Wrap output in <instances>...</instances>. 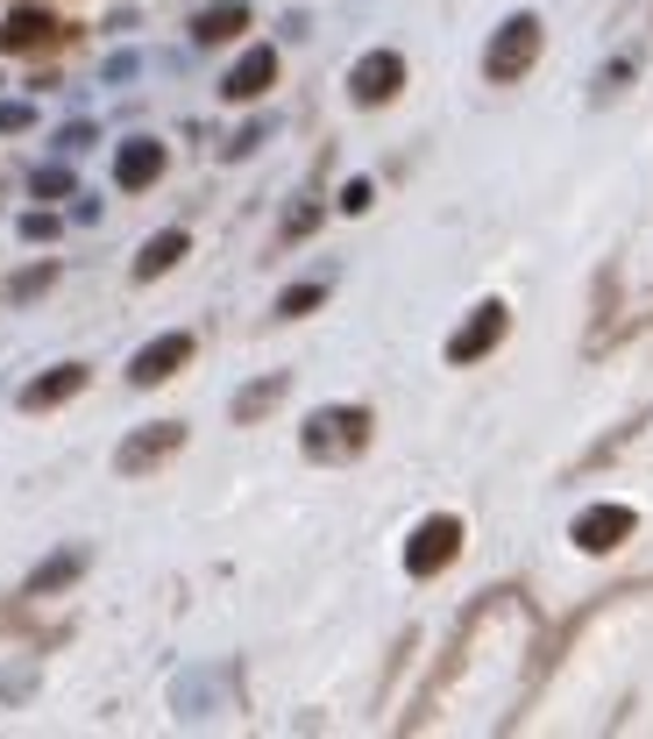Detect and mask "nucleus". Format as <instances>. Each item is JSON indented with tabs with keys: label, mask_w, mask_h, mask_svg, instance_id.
Listing matches in <instances>:
<instances>
[{
	"label": "nucleus",
	"mask_w": 653,
	"mask_h": 739,
	"mask_svg": "<svg viewBox=\"0 0 653 739\" xmlns=\"http://www.w3.org/2000/svg\"><path fill=\"white\" fill-rule=\"evenodd\" d=\"M370 448V413L362 405H320L306 419V456L313 462H348Z\"/></svg>",
	"instance_id": "f257e3e1"
},
{
	"label": "nucleus",
	"mask_w": 653,
	"mask_h": 739,
	"mask_svg": "<svg viewBox=\"0 0 653 739\" xmlns=\"http://www.w3.org/2000/svg\"><path fill=\"white\" fill-rule=\"evenodd\" d=\"M533 57H540V14H511V22L491 36V51H483V79L511 86V79L533 71Z\"/></svg>",
	"instance_id": "f03ea898"
},
{
	"label": "nucleus",
	"mask_w": 653,
	"mask_h": 739,
	"mask_svg": "<svg viewBox=\"0 0 653 739\" xmlns=\"http://www.w3.org/2000/svg\"><path fill=\"white\" fill-rule=\"evenodd\" d=\"M454 555H462V519H448V512L419 519L413 540H405V569H413V576H440Z\"/></svg>",
	"instance_id": "7ed1b4c3"
},
{
	"label": "nucleus",
	"mask_w": 653,
	"mask_h": 739,
	"mask_svg": "<svg viewBox=\"0 0 653 739\" xmlns=\"http://www.w3.org/2000/svg\"><path fill=\"white\" fill-rule=\"evenodd\" d=\"M178 448H185V427H178V419H149L143 434H128V441L114 448V470L121 477H149L157 462H171Z\"/></svg>",
	"instance_id": "20e7f679"
},
{
	"label": "nucleus",
	"mask_w": 653,
	"mask_h": 739,
	"mask_svg": "<svg viewBox=\"0 0 653 739\" xmlns=\"http://www.w3.org/2000/svg\"><path fill=\"white\" fill-rule=\"evenodd\" d=\"M398 86H405V57L398 51H370V57H356V71H348V93H356L362 108H384Z\"/></svg>",
	"instance_id": "39448f33"
},
{
	"label": "nucleus",
	"mask_w": 653,
	"mask_h": 739,
	"mask_svg": "<svg viewBox=\"0 0 653 739\" xmlns=\"http://www.w3.org/2000/svg\"><path fill=\"white\" fill-rule=\"evenodd\" d=\"M505 321H511V313L497 306V299H491V306H476V313H469V321L448 335V363H476V356H491L497 341H505Z\"/></svg>",
	"instance_id": "423d86ee"
},
{
	"label": "nucleus",
	"mask_w": 653,
	"mask_h": 739,
	"mask_svg": "<svg viewBox=\"0 0 653 739\" xmlns=\"http://www.w3.org/2000/svg\"><path fill=\"white\" fill-rule=\"evenodd\" d=\"M192 363V335H157L149 349H135V363H128V384H164V377H178Z\"/></svg>",
	"instance_id": "0eeeda50"
},
{
	"label": "nucleus",
	"mask_w": 653,
	"mask_h": 739,
	"mask_svg": "<svg viewBox=\"0 0 653 739\" xmlns=\"http://www.w3.org/2000/svg\"><path fill=\"white\" fill-rule=\"evenodd\" d=\"M270 79H278V51H270V43H256V51H241L235 65H227L221 93L227 100H256V93H270Z\"/></svg>",
	"instance_id": "6e6552de"
},
{
	"label": "nucleus",
	"mask_w": 653,
	"mask_h": 739,
	"mask_svg": "<svg viewBox=\"0 0 653 739\" xmlns=\"http://www.w3.org/2000/svg\"><path fill=\"white\" fill-rule=\"evenodd\" d=\"M157 178H164V143H149V135L121 143V157H114V186L121 192H143V186H157Z\"/></svg>",
	"instance_id": "1a4fd4ad"
},
{
	"label": "nucleus",
	"mask_w": 653,
	"mask_h": 739,
	"mask_svg": "<svg viewBox=\"0 0 653 739\" xmlns=\"http://www.w3.org/2000/svg\"><path fill=\"white\" fill-rule=\"evenodd\" d=\"M626 534H632V512H626V505H589L583 519H575V548H589V555L618 548Z\"/></svg>",
	"instance_id": "9d476101"
},
{
	"label": "nucleus",
	"mask_w": 653,
	"mask_h": 739,
	"mask_svg": "<svg viewBox=\"0 0 653 739\" xmlns=\"http://www.w3.org/2000/svg\"><path fill=\"white\" fill-rule=\"evenodd\" d=\"M71 391H86V363H57V370H43L36 384H22V413H50Z\"/></svg>",
	"instance_id": "9b49d317"
},
{
	"label": "nucleus",
	"mask_w": 653,
	"mask_h": 739,
	"mask_svg": "<svg viewBox=\"0 0 653 739\" xmlns=\"http://www.w3.org/2000/svg\"><path fill=\"white\" fill-rule=\"evenodd\" d=\"M50 43H57V22H50V14H8V29H0V51H8V57H29V51H50Z\"/></svg>",
	"instance_id": "f8f14e48"
},
{
	"label": "nucleus",
	"mask_w": 653,
	"mask_h": 739,
	"mask_svg": "<svg viewBox=\"0 0 653 739\" xmlns=\"http://www.w3.org/2000/svg\"><path fill=\"white\" fill-rule=\"evenodd\" d=\"M249 29V0H214V8L192 22V36L200 43H227V36H241Z\"/></svg>",
	"instance_id": "ddd939ff"
},
{
	"label": "nucleus",
	"mask_w": 653,
	"mask_h": 739,
	"mask_svg": "<svg viewBox=\"0 0 653 739\" xmlns=\"http://www.w3.org/2000/svg\"><path fill=\"white\" fill-rule=\"evenodd\" d=\"M86 569V548H65V555H50V562H36V576L22 583V597H50V591H65L71 576Z\"/></svg>",
	"instance_id": "4468645a"
},
{
	"label": "nucleus",
	"mask_w": 653,
	"mask_h": 739,
	"mask_svg": "<svg viewBox=\"0 0 653 739\" xmlns=\"http://www.w3.org/2000/svg\"><path fill=\"white\" fill-rule=\"evenodd\" d=\"M178 256H185V235H178V228L149 235V243H143V256H135V278H164V270H171Z\"/></svg>",
	"instance_id": "2eb2a0df"
},
{
	"label": "nucleus",
	"mask_w": 653,
	"mask_h": 739,
	"mask_svg": "<svg viewBox=\"0 0 653 739\" xmlns=\"http://www.w3.org/2000/svg\"><path fill=\"white\" fill-rule=\"evenodd\" d=\"M278 399H284V370H278V377H263V384H249V391H235V419L249 427V419H263Z\"/></svg>",
	"instance_id": "dca6fc26"
},
{
	"label": "nucleus",
	"mask_w": 653,
	"mask_h": 739,
	"mask_svg": "<svg viewBox=\"0 0 653 739\" xmlns=\"http://www.w3.org/2000/svg\"><path fill=\"white\" fill-rule=\"evenodd\" d=\"M320 299H327V284H292V292L278 299V313H284V321H299V313H313Z\"/></svg>",
	"instance_id": "f3484780"
},
{
	"label": "nucleus",
	"mask_w": 653,
	"mask_h": 739,
	"mask_svg": "<svg viewBox=\"0 0 653 739\" xmlns=\"http://www.w3.org/2000/svg\"><path fill=\"white\" fill-rule=\"evenodd\" d=\"M50 278H57V264H36V270H22V278L8 284V299H36V292H43V284H50Z\"/></svg>",
	"instance_id": "a211bd4d"
},
{
	"label": "nucleus",
	"mask_w": 653,
	"mask_h": 739,
	"mask_svg": "<svg viewBox=\"0 0 653 739\" xmlns=\"http://www.w3.org/2000/svg\"><path fill=\"white\" fill-rule=\"evenodd\" d=\"M36 114H29V100H0V135H22Z\"/></svg>",
	"instance_id": "6ab92c4d"
},
{
	"label": "nucleus",
	"mask_w": 653,
	"mask_h": 739,
	"mask_svg": "<svg viewBox=\"0 0 653 739\" xmlns=\"http://www.w3.org/2000/svg\"><path fill=\"white\" fill-rule=\"evenodd\" d=\"M362 206H370V178H348L341 186V214H362Z\"/></svg>",
	"instance_id": "aec40b11"
},
{
	"label": "nucleus",
	"mask_w": 653,
	"mask_h": 739,
	"mask_svg": "<svg viewBox=\"0 0 653 739\" xmlns=\"http://www.w3.org/2000/svg\"><path fill=\"white\" fill-rule=\"evenodd\" d=\"M36 192H43V200H57V192H71V178L50 164V171H36Z\"/></svg>",
	"instance_id": "412c9836"
},
{
	"label": "nucleus",
	"mask_w": 653,
	"mask_h": 739,
	"mask_svg": "<svg viewBox=\"0 0 653 739\" xmlns=\"http://www.w3.org/2000/svg\"><path fill=\"white\" fill-rule=\"evenodd\" d=\"M22 235H29V243H50L57 221H50V214H29V221H22Z\"/></svg>",
	"instance_id": "4be33fe9"
}]
</instances>
